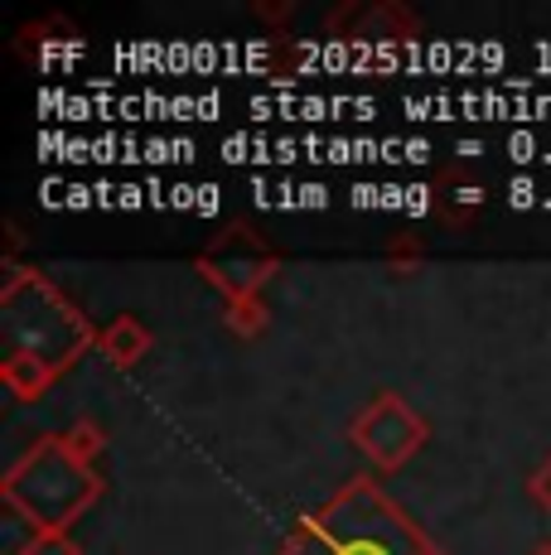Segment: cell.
Wrapping results in <instances>:
<instances>
[{"mask_svg": "<svg viewBox=\"0 0 551 555\" xmlns=\"http://www.w3.org/2000/svg\"><path fill=\"white\" fill-rule=\"evenodd\" d=\"M454 102H460V116H464V121H484V92H460V98H454Z\"/></svg>", "mask_w": 551, "mask_h": 555, "instance_id": "obj_24", "label": "cell"}, {"mask_svg": "<svg viewBox=\"0 0 551 555\" xmlns=\"http://www.w3.org/2000/svg\"><path fill=\"white\" fill-rule=\"evenodd\" d=\"M141 102H145V121H169V116H175V98H165V92H155V88H145Z\"/></svg>", "mask_w": 551, "mask_h": 555, "instance_id": "obj_8", "label": "cell"}, {"mask_svg": "<svg viewBox=\"0 0 551 555\" xmlns=\"http://www.w3.org/2000/svg\"><path fill=\"white\" fill-rule=\"evenodd\" d=\"M169 159H175V135H151V141H145V165L161 169Z\"/></svg>", "mask_w": 551, "mask_h": 555, "instance_id": "obj_9", "label": "cell"}, {"mask_svg": "<svg viewBox=\"0 0 551 555\" xmlns=\"http://www.w3.org/2000/svg\"><path fill=\"white\" fill-rule=\"evenodd\" d=\"M218 208H222V189L218 184H198V203H194L198 218H214Z\"/></svg>", "mask_w": 551, "mask_h": 555, "instance_id": "obj_20", "label": "cell"}, {"mask_svg": "<svg viewBox=\"0 0 551 555\" xmlns=\"http://www.w3.org/2000/svg\"><path fill=\"white\" fill-rule=\"evenodd\" d=\"M401 112L411 121H436V98H401Z\"/></svg>", "mask_w": 551, "mask_h": 555, "instance_id": "obj_21", "label": "cell"}, {"mask_svg": "<svg viewBox=\"0 0 551 555\" xmlns=\"http://www.w3.org/2000/svg\"><path fill=\"white\" fill-rule=\"evenodd\" d=\"M194 73H222V59H218L214 39H198L194 44Z\"/></svg>", "mask_w": 551, "mask_h": 555, "instance_id": "obj_12", "label": "cell"}, {"mask_svg": "<svg viewBox=\"0 0 551 555\" xmlns=\"http://www.w3.org/2000/svg\"><path fill=\"white\" fill-rule=\"evenodd\" d=\"M247 194H252V203H257V208H276V189L267 184V175H261V169H252Z\"/></svg>", "mask_w": 551, "mask_h": 555, "instance_id": "obj_14", "label": "cell"}, {"mask_svg": "<svg viewBox=\"0 0 551 555\" xmlns=\"http://www.w3.org/2000/svg\"><path fill=\"white\" fill-rule=\"evenodd\" d=\"M78 59H88V44L82 39H44L39 44V68H63V63H78Z\"/></svg>", "mask_w": 551, "mask_h": 555, "instance_id": "obj_1", "label": "cell"}, {"mask_svg": "<svg viewBox=\"0 0 551 555\" xmlns=\"http://www.w3.org/2000/svg\"><path fill=\"white\" fill-rule=\"evenodd\" d=\"M252 135H257V131H232L228 141L218 145L222 159H228V165H252Z\"/></svg>", "mask_w": 551, "mask_h": 555, "instance_id": "obj_4", "label": "cell"}, {"mask_svg": "<svg viewBox=\"0 0 551 555\" xmlns=\"http://www.w3.org/2000/svg\"><path fill=\"white\" fill-rule=\"evenodd\" d=\"M533 116L537 121H551V92H537L533 98Z\"/></svg>", "mask_w": 551, "mask_h": 555, "instance_id": "obj_38", "label": "cell"}, {"mask_svg": "<svg viewBox=\"0 0 551 555\" xmlns=\"http://www.w3.org/2000/svg\"><path fill=\"white\" fill-rule=\"evenodd\" d=\"M145 198H151V208H155V212L169 208V184H165L161 175H151V179H145Z\"/></svg>", "mask_w": 551, "mask_h": 555, "instance_id": "obj_26", "label": "cell"}, {"mask_svg": "<svg viewBox=\"0 0 551 555\" xmlns=\"http://www.w3.org/2000/svg\"><path fill=\"white\" fill-rule=\"evenodd\" d=\"M68 208H73V212H82V208H98V189H92V184H82V179H73V184H68Z\"/></svg>", "mask_w": 551, "mask_h": 555, "instance_id": "obj_18", "label": "cell"}, {"mask_svg": "<svg viewBox=\"0 0 551 555\" xmlns=\"http://www.w3.org/2000/svg\"><path fill=\"white\" fill-rule=\"evenodd\" d=\"M218 112H222L218 92H198V121H218Z\"/></svg>", "mask_w": 551, "mask_h": 555, "instance_id": "obj_32", "label": "cell"}, {"mask_svg": "<svg viewBox=\"0 0 551 555\" xmlns=\"http://www.w3.org/2000/svg\"><path fill=\"white\" fill-rule=\"evenodd\" d=\"M59 121H68V126H82V121H98V102L88 98V92H73L68 102H63V116Z\"/></svg>", "mask_w": 551, "mask_h": 555, "instance_id": "obj_3", "label": "cell"}, {"mask_svg": "<svg viewBox=\"0 0 551 555\" xmlns=\"http://www.w3.org/2000/svg\"><path fill=\"white\" fill-rule=\"evenodd\" d=\"M121 208H126V212L151 208V198H145V184H121Z\"/></svg>", "mask_w": 551, "mask_h": 555, "instance_id": "obj_27", "label": "cell"}, {"mask_svg": "<svg viewBox=\"0 0 551 555\" xmlns=\"http://www.w3.org/2000/svg\"><path fill=\"white\" fill-rule=\"evenodd\" d=\"M348 203L354 208H383V184H354L348 189Z\"/></svg>", "mask_w": 551, "mask_h": 555, "instance_id": "obj_17", "label": "cell"}, {"mask_svg": "<svg viewBox=\"0 0 551 555\" xmlns=\"http://www.w3.org/2000/svg\"><path fill=\"white\" fill-rule=\"evenodd\" d=\"M508 63V49L498 44V39H484V53H479V68H484V78H494L498 68Z\"/></svg>", "mask_w": 551, "mask_h": 555, "instance_id": "obj_15", "label": "cell"}, {"mask_svg": "<svg viewBox=\"0 0 551 555\" xmlns=\"http://www.w3.org/2000/svg\"><path fill=\"white\" fill-rule=\"evenodd\" d=\"M320 68L324 73H354V39L348 44H324V59H320Z\"/></svg>", "mask_w": 551, "mask_h": 555, "instance_id": "obj_6", "label": "cell"}, {"mask_svg": "<svg viewBox=\"0 0 551 555\" xmlns=\"http://www.w3.org/2000/svg\"><path fill=\"white\" fill-rule=\"evenodd\" d=\"M300 208H330V184H320V179L300 184Z\"/></svg>", "mask_w": 551, "mask_h": 555, "instance_id": "obj_22", "label": "cell"}, {"mask_svg": "<svg viewBox=\"0 0 551 555\" xmlns=\"http://www.w3.org/2000/svg\"><path fill=\"white\" fill-rule=\"evenodd\" d=\"M431 159V141H417V135H411L407 141V165H426Z\"/></svg>", "mask_w": 551, "mask_h": 555, "instance_id": "obj_35", "label": "cell"}, {"mask_svg": "<svg viewBox=\"0 0 551 555\" xmlns=\"http://www.w3.org/2000/svg\"><path fill=\"white\" fill-rule=\"evenodd\" d=\"M401 159H407V141H401V135H387L383 141V165L392 169V165H401Z\"/></svg>", "mask_w": 551, "mask_h": 555, "instance_id": "obj_31", "label": "cell"}, {"mask_svg": "<svg viewBox=\"0 0 551 555\" xmlns=\"http://www.w3.org/2000/svg\"><path fill=\"white\" fill-rule=\"evenodd\" d=\"M194 203H198V184H169V208L194 212Z\"/></svg>", "mask_w": 551, "mask_h": 555, "instance_id": "obj_25", "label": "cell"}, {"mask_svg": "<svg viewBox=\"0 0 551 555\" xmlns=\"http://www.w3.org/2000/svg\"><path fill=\"white\" fill-rule=\"evenodd\" d=\"M121 121H145V102H141V92H136V98H121Z\"/></svg>", "mask_w": 551, "mask_h": 555, "instance_id": "obj_34", "label": "cell"}, {"mask_svg": "<svg viewBox=\"0 0 551 555\" xmlns=\"http://www.w3.org/2000/svg\"><path fill=\"white\" fill-rule=\"evenodd\" d=\"M92 159H98V165H112V159H121V141H116L112 131L92 135Z\"/></svg>", "mask_w": 551, "mask_h": 555, "instance_id": "obj_13", "label": "cell"}, {"mask_svg": "<svg viewBox=\"0 0 551 555\" xmlns=\"http://www.w3.org/2000/svg\"><path fill=\"white\" fill-rule=\"evenodd\" d=\"M300 155L305 151H300V141H295V135H281V141H276V165H295Z\"/></svg>", "mask_w": 551, "mask_h": 555, "instance_id": "obj_29", "label": "cell"}, {"mask_svg": "<svg viewBox=\"0 0 551 555\" xmlns=\"http://www.w3.org/2000/svg\"><path fill=\"white\" fill-rule=\"evenodd\" d=\"M383 208H392V212H407V184H383Z\"/></svg>", "mask_w": 551, "mask_h": 555, "instance_id": "obj_30", "label": "cell"}, {"mask_svg": "<svg viewBox=\"0 0 551 555\" xmlns=\"http://www.w3.org/2000/svg\"><path fill=\"white\" fill-rule=\"evenodd\" d=\"M479 198H484V189H474V184L460 189V203H479Z\"/></svg>", "mask_w": 551, "mask_h": 555, "instance_id": "obj_40", "label": "cell"}, {"mask_svg": "<svg viewBox=\"0 0 551 555\" xmlns=\"http://www.w3.org/2000/svg\"><path fill=\"white\" fill-rule=\"evenodd\" d=\"M431 208V194H426V184H407V212L411 218H421V212Z\"/></svg>", "mask_w": 551, "mask_h": 555, "instance_id": "obj_28", "label": "cell"}, {"mask_svg": "<svg viewBox=\"0 0 551 555\" xmlns=\"http://www.w3.org/2000/svg\"><path fill=\"white\" fill-rule=\"evenodd\" d=\"M537 203V184L527 175H517L513 184H508V208H533Z\"/></svg>", "mask_w": 551, "mask_h": 555, "instance_id": "obj_10", "label": "cell"}, {"mask_svg": "<svg viewBox=\"0 0 551 555\" xmlns=\"http://www.w3.org/2000/svg\"><path fill=\"white\" fill-rule=\"evenodd\" d=\"M460 155L474 159V155H484V145H479V141H460Z\"/></svg>", "mask_w": 551, "mask_h": 555, "instance_id": "obj_39", "label": "cell"}, {"mask_svg": "<svg viewBox=\"0 0 551 555\" xmlns=\"http://www.w3.org/2000/svg\"><path fill=\"white\" fill-rule=\"evenodd\" d=\"M300 121H310V126L334 121V106H330V98H320V92H305V102H300Z\"/></svg>", "mask_w": 551, "mask_h": 555, "instance_id": "obj_7", "label": "cell"}, {"mask_svg": "<svg viewBox=\"0 0 551 555\" xmlns=\"http://www.w3.org/2000/svg\"><path fill=\"white\" fill-rule=\"evenodd\" d=\"M247 112L257 116V121H271V116H281V106H276V98H252Z\"/></svg>", "mask_w": 551, "mask_h": 555, "instance_id": "obj_33", "label": "cell"}, {"mask_svg": "<svg viewBox=\"0 0 551 555\" xmlns=\"http://www.w3.org/2000/svg\"><path fill=\"white\" fill-rule=\"evenodd\" d=\"M194 159V141L189 135H175V165H189Z\"/></svg>", "mask_w": 551, "mask_h": 555, "instance_id": "obj_36", "label": "cell"}, {"mask_svg": "<svg viewBox=\"0 0 551 555\" xmlns=\"http://www.w3.org/2000/svg\"><path fill=\"white\" fill-rule=\"evenodd\" d=\"M426 73H454V44L450 39H431L426 44Z\"/></svg>", "mask_w": 551, "mask_h": 555, "instance_id": "obj_5", "label": "cell"}, {"mask_svg": "<svg viewBox=\"0 0 551 555\" xmlns=\"http://www.w3.org/2000/svg\"><path fill=\"white\" fill-rule=\"evenodd\" d=\"M354 116H358V121H373V116H377V102H373V98H354Z\"/></svg>", "mask_w": 551, "mask_h": 555, "instance_id": "obj_37", "label": "cell"}, {"mask_svg": "<svg viewBox=\"0 0 551 555\" xmlns=\"http://www.w3.org/2000/svg\"><path fill=\"white\" fill-rule=\"evenodd\" d=\"M194 68V44H184V39H169V68L165 73H189Z\"/></svg>", "mask_w": 551, "mask_h": 555, "instance_id": "obj_16", "label": "cell"}, {"mask_svg": "<svg viewBox=\"0 0 551 555\" xmlns=\"http://www.w3.org/2000/svg\"><path fill=\"white\" fill-rule=\"evenodd\" d=\"M324 165H358L354 141H344V135H334V141H330V151H324Z\"/></svg>", "mask_w": 551, "mask_h": 555, "instance_id": "obj_19", "label": "cell"}, {"mask_svg": "<svg viewBox=\"0 0 551 555\" xmlns=\"http://www.w3.org/2000/svg\"><path fill=\"white\" fill-rule=\"evenodd\" d=\"M39 203H44V208H68V184H63V179H44Z\"/></svg>", "mask_w": 551, "mask_h": 555, "instance_id": "obj_23", "label": "cell"}, {"mask_svg": "<svg viewBox=\"0 0 551 555\" xmlns=\"http://www.w3.org/2000/svg\"><path fill=\"white\" fill-rule=\"evenodd\" d=\"M503 151H508V159H513V165H533V159H542V141H537L527 126H517V131L508 135Z\"/></svg>", "mask_w": 551, "mask_h": 555, "instance_id": "obj_2", "label": "cell"}, {"mask_svg": "<svg viewBox=\"0 0 551 555\" xmlns=\"http://www.w3.org/2000/svg\"><path fill=\"white\" fill-rule=\"evenodd\" d=\"M59 159H63V165H88V159H92V141H88V135H68V141H63V151H59Z\"/></svg>", "mask_w": 551, "mask_h": 555, "instance_id": "obj_11", "label": "cell"}]
</instances>
